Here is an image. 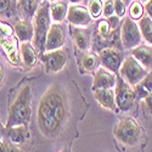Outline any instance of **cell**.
I'll return each mask as SVG.
<instances>
[{"label": "cell", "mask_w": 152, "mask_h": 152, "mask_svg": "<svg viewBox=\"0 0 152 152\" xmlns=\"http://www.w3.org/2000/svg\"><path fill=\"white\" fill-rule=\"evenodd\" d=\"M68 99L58 84H53L42 96L37 110V123L40 133L50 139L57 137L68 119Z\"/></svg>", "instance_id": "1"}, {"label": "cell", "mask_w": 152, "mask_h": 152, "mask_svg": "<svg viewBox=\"0 0 152 152\" xmlns=\"http://www.w3.org/2000/svg\"><path fill=\"white\" fill-rule=\"evenodd\" d=\"M31 99H32L31 86L23 85L9 110V117L6 122L7 128L17 125H26L28 123L32 115Z\"/></svg>", "instance_id": "2"}, {"label": "cell", "mask_w": 152, "mask_h": 152, "mask_svg": "<svg viewBox=\"0 0 152 152\" xmlns=\"http://www.w3.org/2000/svg\"><path fill=\"white\" fill-rule=\"evenodd\" d=\"M50 21H51V16H50V6L46 4H43L39 6L38 11L33 17V27H34V45L35 49L39 51L44 53L45 51V43H46V37L48 32L50 29Z\"/></svg>", "instance_id": "3"}, {"label": "cell", "mask_w": 152, "mask_h": 152, "mask_svg": "<svg viewBox=\"0 0 152 152\" xmlns=\"http://www.w3.org/2000/svg\"><path fill=\"white\" fill-rule=\"evenodd\" d=\"M116 139L123 145L135 146L141 136V128L133 118H124L118 122L115 129Z\"/></svg>", "instance_id": "4"}, {"label": "cell", "mask_w": 152, "mask_h": 152, "mask_svg": "<svg viewBox=\"0 0 152 152\" xmlns=\"http://www.w3.org/2000/svg\"><path fill=\"white\" fill-rule=\"evenodd\" d=\"M119 73H121V77L126 83L130 86L135 88L147 75V69L142 67L133 56H130L123 61Z\"/></svg>", "instance_id": "5"}, {"label": "cell", "mask_w": 152, "mask_h": 152, "mask_svg": "<svg viewBox=\"0 0 152 152\" xmlns=\"http://www.w3.org/2000/svg\"><path fill=\"white\" fill-rule=\"evenodd\" d=\"M68 61V53L66 49H57L53 51H45L42 54V62L48 74L58 73L65 68Z\"/></svg>", "instance_id": "6"}, {"label": "cell", "mask_w": 152, "mask_h": 152, "mask_svg": "<svg viewBox=\"0 0 152 152\" xmlns=\"http://www.w3.org/2000/svg\"><path fill=\"white\" fill-rule=\"evenodd\" d=\"M121 39L124 49H135L140 45L141 32L139 24L134 22L130 17H126L121 28Z\"/></svg>", "instance_id": "7"}, {"label": "cell", "mask_w": 152, "mask_h": 152, "mask_svg": "<svg viewBox=\"0 0 152 152\" xmlns=\"http://www.w3.org/2000/svg\"><path fill=\"white\" fill-rule=\"evenodd\" d=\"M135 91L122 77L117 79L115 86V97L116 105L121 111H129L135 101Z\"/></svg>", "instance_id": "8"}, {"label": "cell", "mask_w": 152, "mask_h": 152, "mask_svg": "<svg viewBox=\"0 0 152 152\" xmlns=\"http://www.w3.org/2000/svg\"><path fill=\"white\" fill-rule=\"evenodd\" d=\"M100 63L102 67L112 73H117L121 69V66L123 63V55L119 50L115 48H105L99 54Z\"/></svg>", "instance_id": "9"}, {"label": "cell", "mask_w": 152, "mask_h": 152, "mask_svg": "<svg viewBox=\"0 0 152 152\" xmlns=\"http://www.w3.org/2000/svg\"><path fill=\"white\" fill-rule=\"evenodd\" d=\"M67 21L74 27H80L84 28L89 26L91 23L93 17L90 16L89 11L86 7L80 6V5H71L68 6V12H67Z\"/></svg>", "instance_id": "10"}, {"label": "cell", "mask_w": 152, "mask_h": 152, "mask_svg": "<svg viewBox=\"0 0 152 152\" xmlns=\"http://www.w3.org/2000/svg\"><path fill=\"white\" fill-rule=\"evenodd\" d=\"M65 40H66V35H65V28H63L62 24L61 23L51 24L46 37L45 51H53V50L62 49Z\"/></svg>", "instance_id": "11"}, {"label": "cell", "mask_w": 152, "mask_h": 152, "mask_svg": "<svg viewBox=\"0 0 152 152\" xmlns=\"http://www.w3.org/2000/svg\"><path fill=\"white\" fill-rule=\"evenodd\" d=\"M117 79L116 75L112 72L102 68H99L94 75V82H93V90L97 89H113V86H116Z\"/></svg>", "instance_id": "12"}, {"label": "cell", "mask_w": 152, "mask_h": 152, "mask_svg": "<svg viewBox=\"0 0 152 152\" xmlns=\"http://www.w3.org/2000/svg\"><path fill=\"white\" fill-rule=\"evenodd\" d=\"M14 31L21 43H31L34 39V27L29 20H18L15 23Z\"/></svg>", "instance_id": "13"}, {"label": "cell", "mask_w": 152, "mask_h": 152, "mask_svg": "<svg viewBox=\"0 0 152 152\" xmlns=\"http://www.w3.org/2000/svg\"><path fill=\"white\" fill-rule=\"evenodd\" d=\"M93 93H94L95 100L97 101L101 107L110 110V111L117 110L115 91L112 89H97V90H93Z\"/></svg>", "instance_id": "14"}, {"label": "cell", "mask_w": 152, "mask_h": 152, "mask_svg": "<svg viewBox=\"0 0 152 152\" xmlns=\"http://www.w3.org/2000/svg\"><path fill=\"white\" fill-rule=\"evenodd\" d=\"M133 57L146 69H152V46L139 45L132 50Z\"/></svg>", "instance_id": "15"}, {"label": "cell", "mask_w": 152, "mask_h": 152, "mask_svg": "<svg viewBox=\"0 0 152 152\" xmlns=\"http://www.w3.org/2000/svg\"><path fill=\"white\" fill-rule=\"evenodd\" d=\"M20 54H21V60L26 67L32 68L37 65V62H38L37 49L31 43H21Z\"/></svg>", "instance_id": "16"}, {"label": "cell", "mask_w": 152, "mask_h": 152, "mask_svg": "<svg viewBox=\"0 0 152 152\" xmlns=\"http://www.w3.org/2000/svg\"><path fill=\"white\" fill-rule=\"evenodd\" d=\"M6 137H7L9 142L14 144L16 146L26 142V140H27V126L26 125H17V126L7 128Z\"/></svg>", "instance_id": "17"}, {"label": "cell", "mask_w": 152, "mask_h": 152, "mask_svg": "<svg viewBox=\"0 0 152 152\" xmlns=\"http://www.w3.org/2000/svg\"><path fill=\"white\" fill-rule=\"evenodd\" d=\"M4 51L6 53V56L10 61V63H12L14 66H18L21 62V54L20 50L17 48V40L15 38H11V39L4 42L1 44Z\"/></svg>", "instance_id": "18"}, {"label": "cell", "mask_w": 152, "mask_h": 152, "mask_svg": "<svg viewBox=\"0 0 152 152\" xmlns=\"http://www.w3.org/2000/svg\"><path fill=\"white\" fill-rule=\"evenodd\" d=\"M73 39H74V43L77 45V48L79 50L85 51L90 44V33L85 28L74 27L73 28Z\"/></svg>", "instance_id": "19"}, {"label": "cell", "mask_w": 152, "mask_h": 152, "mask_svg": "<svg viewBox=\"0 0 152 152\" xmlns=\"http://www.w3.org/2000/svg\"><path fill=\"white\" fill-rule=\"evenodd\" d=\"M68 5L63 1H55L50 5V16L54 23H61L67 17Z\"/></svg>", "instance_id": "20"}, {"label": "cell", "mask_w": 152, "mask_h": 152, "mask_svg": "<svg viewBox=\"0 0 152 152\" xmlns=\"http://www.w3.org/2000/svg\"><path fill=\"white\" fill-rule=\"evenodd\" d=\"M17 5L24 20H31L39 9V0H17Z\"/></svg>", "instance_id": "21"}, {"label": "cell", "mask_w": 152, "mask_h": 152, "mask_svg": "<svg viewBox=\"0 0 152 152\" xmlns=\"http://www.w3.org/2000/svg\"><path fill=\"white\" fill-rule=\"evenodd\" d=\"M134 91H135V95H137L141 99H145L147 95L152 93V71L147 73L146 77L135 86Z\"/></svg>", "instance_id": "22"}, {"label": "cell", "mask_w": 152, "mask_h": 152, "mask_svg": "<svg viewBox=\"0 0 152 152\" xmlns=\"http://www.w3.org/2000/svg\"><path fill=\"white\" fill-rule=\"evenodd\" d=\"M139 28L141 32V37L145 39V42L150 45H152V20L147 16L141 17L139 21Z\"/></svg>", "instance_id": "23"}, {"label": "cell", "mask_w": 152, "mask_h": 152, "mask_svg": "<svg viewBox=\"0 0 152 152\" xmlns=\"http://www.w3.org/2000/svg\"><path fill=\"white\" fill-rule=\"evenodd\" d=\"M100 58L95 54H84L82 57V66L86 72H94L97 69Z\"/></svg>", "instance_id": "24"}, {"label": "cell", "mask_w": 152, "mask_h": 152, "mask_svg": "<svg viewBox=\"0 0 152 152\" xmlns=\"http://www.w3.org/2000/svg\"><path fill=\"white\" fill-rule=\"evenodd\" d=\"M104 10V4L101 0H89L88 3V11L93 18H97L101 16Z\"/></svg>", "instance_id": "25"}, {"label": "cell", "mask_w": 152, "mask_h": 152, "mask_svg": "<svg viewBox=\"0 0 152 152\" xmlns=\"http://www.w3.org/2000/svg\"><path fill=\"white\" fill-rule=\"evenodd\" d=\"M12 34H14V29H12V27L10 24L0 22V45H1L4 42L11 39Z\"/></svg>", "instance_id": "26"}, {"label": "cell", "mask_w": 152, "mask_h": 152, "mask_svg": "<svg viewBox=\"0 0 152 152\" xmlns=\"http://www.w3.org/2000/svg\"><path fill=\"white\" fill-rule=\"evenodd\" d=\"M129 12H130V17L132 20H137V18H141L142 15H144V6L140 4V3H133L130 5V9H129Z\"/></svg>", "instance_id": "27"}, {"label": "cell", "mask_w": 152, "mask_h": 152, "mask_svg": "<svg viewBox=\"0 0 152 152\" xmlns=\"http://www.w3.org/2000/svg\"><path fill=\"white\" fill-rule=\"evenodd\" d=\"M112 1H113V6H115L116 16H118L119 18L123 17L125 14V3L123 0H112Z\"/></svg>", "instance_id": "28"}, {"label": "cell", "mask_w": 152, "mask_h": 152, "mask_svg": "<svg viewBox=\"0 0 152 152\" xmlns=\"http://www.w3.org/2000/svg\"><path fill=\"white\" fill-rule=\"evenodd\" d=\"M0 152H23V151L9 141H3L0 142Z\"/></svg>", "instance_id": "29"}, {"label": "cell", "mask_w": 152, "mask_h": 152, "mask_svg": "<svg viewBox=\"0 0 152 152\" xmlns=\"http://www.w3.org/2000/svg\"><path fill=\"white\" fill-rule=\"evenodd\" d=\"M102 14L105 17H111L115 15V6H113V1L112 0H106L104 3V10H102Z\"/></svg>", "instance_id": "30"}, {"label": "cell", "mask_w": 152, "mask_h": 152, "mask_svg": "<svg viewBox=\"0 0 152 152\" xmlns=\"http://www.w3.org/2000/svg\"><path fill=\"white\" fill-rule=\"evenodd\" d=\"M110 29H111V27H110L107 20H106V21H100V22H99V34H100L101 37H104V38L107 37V35L110 34Z\"/></svg>", "instance_id": "31"}, {"label": "cell", "mask_w": 152, "mask_h": 152, "mask_svg": "<svg viewBox=\"0 0 152 152\" xmlns=\"http://www.w3.org/2000/svg\"><path fill=\"white\" fill-rule=\"evenodd\" d=\"M12 7V0H0V15H6Z\"/></svg>", "instance_id": "32"}, {"label": "cell", "mask_w": 152, "mask_h": 152, "mask_svg": "<svg viewBox=\"0 0 152 152\" xmlns=\"http://www.w3.org/2000/svg\"><path fill=\"white\" fill-rule=\"evenodd\" d=\"M107 22H108V24H110L111 29H116V28L119 26V17L116 16V15H113V16H111V17L107 18Z\"/></svg>", "instance_id": "33"}, {"label": "cell", "mask_w": 152, "mask_h": 152, "mask_svg": "<svg viewBox=\"0 0 152 152\" xmlns=\"http://www.w3.org/2000/svg\"><path fill=\"white\" fill-rule=\"evenodd\" d=\"M144 102H145V107H146V111H147V112L150 113V115L152 116V93L145 97Z\"/></svg>", "instance_id": "34"}, {"label": "cell", "mask_w": 152, "mask_h": 152, "mask_svg": "<svg viewBox=\"0 0 152 152\" xmlns=\"http://www.w3.org/2000/svg\"><path fill=\"white\" fill-rule=\"evenodd\" d=\"M145 10H146V12H147L148 17L152 20V0H148V1L146 3V5H145Z\"/></svg>", "instance_id": "35"}, {"label": "cell", "mask_w": 152, "mask_h": 152, "mask_svg": "<svg viewBox=\"0 0 152 152\" xmlns=\"http://www.w3.org/2000/svg\"><path fill=\"white\" fill-rule=\"evenodd\" d=\"M4 77H5V72H4V67L0 62V86L3 85V82H4Z\"/></svg>", "instance_id": "36"}, {"label": "cell", "mask_w": 152, "mask_h": 152, "mask_svg": "<svg viewBox=\"0 0 152 152\" xmlns=\"http://www.w3.org/2000/svg\"><path fill=\"white\" fill-rule=\"evenodd\" d=\"M68 1L72 4V5H78L79 3H82L83 0H68Z\"/></svg>", "instance_id": "37"}, {"label": "cell", "mask_w": 152, "mask_h": 152, "mask_svg": "<svg viewBox=\"0 0 152 152\" xmlns=\"http://www.w3.org/2000/svg\"><path fill=\"white\" fill-rule=\"evenodd\" d=\"M136 1L141 4V3H147V1H148V0H136Z\"/></svg>", "instance_id": "38"}, {"label": "cell", "mask_w": 152, "mask_h": 152, "mask_svg": "<svg viewBox=\"0 0 152 152\" xmlns=\"http://www.w3.org/2000/svg\"><path fill=\"white\" fill-rule=\"evenodd\" d=\"M1 133H3V125L0 123V137H1Z\"/></svg>", "instance_id": "39"}, {"label": "cell", "mask_w": 152, "mask_h": 152, "mask_svg": "<svg viewBox=\"0 0 152 152\" xmlns=\"http://www.w3.org/2000/svg\"><path fill=\"white\" fill-rule=\"evenodd\" d=\"M123 1H124V3L126 4V3H128V1H129V0H123Z\"/></svg>", "instance_id": "40"}, {"label": "cell", "mask_w": 152, "mask_h": 152, "mask_svg": "<svg viewBox=\"0 0 152 152\" xmlns=\"http://www.w3.org/2000/svg\"><path fill=\"white\" fill-rule=\"evenodd\" d=\"M50 1H55V0H50Z\"/></svg>", "instance_id": "41"}, {"label": "cell", "mask_w": 152, "mask_h": 152, "mask_svg": "<svg viewBox=\"0 0 152 152\" xmlns=\"http://www.w3.org/2000/svg\"><path fill=\"white\" fill-rule=\"evenodd\" d=\"M15 1H16V0H15Z\"/></svg>", "instance_id": "42"}]
</instances>
